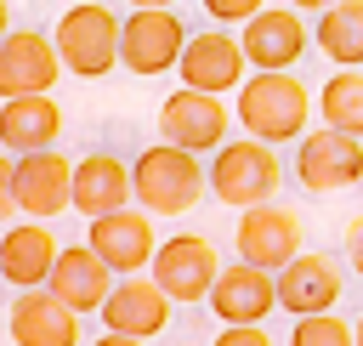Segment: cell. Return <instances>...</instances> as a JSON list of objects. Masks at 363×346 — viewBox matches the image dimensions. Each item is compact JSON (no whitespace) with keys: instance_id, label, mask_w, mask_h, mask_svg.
<instances>
[{"instance_id":"obj_1","label":"cell","mask_w":363,"mask_h":346,"mask_svg":"<svg viewBox=\"0 0 363 346\" xmlns=\"http://www.w3.org/2000/svg\"><path fill=\"white\" fill-rule=\"evenodd\" d=\"M238 125L244 136L278 147V142H301L306 136V119H312V91L295 79V74H250L238 85Z\"/></svg>"},{"instance_id":"obj_2","label":"cell","mask_w":363,"mask_h":346,"mask_svg":"<svg viewBox=\"0 0 363 346\" xmlns=\"http://www.w3.org/2000/svg\"><path fill=\"white\" fill-rule=\"evenodd\" d=\"M130 199L147 216H187L204 199V164L170 142H153L130 164Z\"/></svg>"},{"instance_id":"obj_3","label":"cell","mask_w":363,"mask_h":346,"mask_svg":"<svg viewBox=\"0 0 363 346\" xmlns=\"http://www.w3.org/2000/svg\"><path fill=\"white\" fill-rule=\"evenodd\" d=\"M57 62L79 79H102L119 68V11L102 0H79L57 17Z\"/></svg>"},{"instance_id":"obj_4","label":"cell","mask_w":363,"mask_h":346,"mask_svg":"<svg viewBox=\"0 0 363 346\" xmlns=\"http://www.w3.org/2000/svg\"><path fill=\"white\" fill-rule=\"evenodd\" d=\"M278 182H284V164H278V153H272L267 142H255V136H227V142L216 147L210 170H204V187H210L221 204H233V210L267 204V199L278 193Z\"/></svg>"},{"instance_id":"obj_5","label":"cell","mask_w":363,"mask_h":346,"mask_svg":"<svg viewBox=\"0 0 363 346\" xmlns=\"http://www.w3.org/2000/svg\"><path fill=\"white\" fill-rule=\"evenodd\" d=\"M147 267H153L147 278L164 289V301L193 306V301L210 295V284H216V272H221V255H216L210 238H199V233H176V238H159V250H153Z\"/></svg>"},{"instance_id":"obj_6","label":"cell","mask_w":363,"mask_h":346,"mask_svg":"<svg viewBox=\"0 0 363 346\" xmlns=\"http://www.w3.org/2000/svg\"><path fill=\"white\" fill-rule=\"evenodd\" d=\"M306 45H312V34H306L301 11H289V6H261L238 28V51L255 74H289L306 57Z\"/></svg>"},{"instance_id":"obj_7","label":"cell","mask_w":363,"mask_h":346,"mask_svg":"<svg viewBox=\"0 0 363 346\" xmlns=\"http://www.w3.org/2000/svg\"><path fill=\"white\" fill-rule=\"evenodd\" d=\"M227 102L221 96H204V91H187V85H176L164 102H159V136L170 142V147H182V153H216L221 142H227Z\"/></svg>"},{"instance_id":"obj_8","label":"cell","mask_w":363,"mask_h":346,"mask_svg":"<svg viewBox=\"0 0 363 346\" xmlns=\"http://www.w3.org/2000/svg\"><path fill=\"white\" fill-rule=\"evenodd\" d=\"M238 261L244 267H261V272H284L295 255H301V216L289 210V204H250L244 216H238Z\"/></svg>"},{"instance_id":"obj_9","label":"cell","mask_w":363,"mask_h":346,"mask_svg":"<svg viewBox=\"0 0 363 346\" xmlns=\"http://www.w3.org/2000/svg\"><path fill=\"white\" fill-rule=\"evenodd\" d=\"M295 176L306 193H340V187H357L363 182V142L346 136V130H306L295 142Z\"/></svg>"},{"instance_id":"obj_10","label":"cell","mask_w":363,"mask_h":346,"mask_svg":"<svg viewBox=\"0 0 363 346\" xmlns=\"http://www.w3.org/2000/svg\"><path fill=\"white\" fill-rule=\"evenodd\" d=\"M176 74H182L187 91L227 96V91H238L250 79V62H244V51H238V40L227 28H199V34H187L182 57H176Z\"/></svg>"},{"instance_id":"obj_11","label":"cell","mask_w":363,"mask_h":346,"mask_svg":"<svg viewBox=\"0 0 363 346\" xmlns=\"http://www.w3.org/2000/svg\"><path fill=\"white\" fill-rule=\"evenodd\" d=\"M85 250H91L108 272L136 278V272L153 261V250H159L153 216H147V210H136V204H125V210H113V216H96V221H91V233H85Z\"/></svg>"},{"instance_id":"obj_12","label":"cell","mask_w":363,"mask_h":346,"mask_svg":"<svg viewBox=\"0 0 363 346\" xmlns=\"http://www.w3.org/2000/svg\"><path fill=\"white\" fill-rule=\"evenodd\" d=\"M182 45H187V28H182L176 11H130V17H119V68H130L142 79L176 68Z\"/></svg>"},{"instance_id":"obj_13","label":"cell","mask_w":363,"mask_h":346,"mask_svg":"<svg viewBox=\"0 0 363 346\" xmlns=\"http://www.w3.org/2000/svg\"><path fill=\"white\" fill-rule=\"evenodd\" d=\"M57 74H62L57 45L40 28H11L0 40V102H11V96H45L57 85Z\"/></svg>"},{"instance_id":"obj_14","label":"cell","mask_w":363,"mask_h":346,"mask_svg":"<svg viewBox=\"0 0 363 346\" xmlns=\"http://www.w3.org/2000/svg\"><path fill=\"white\" fill-rule=\"evenodd\" d=\"M272 289H278V306L295 312V318H312V312H335L346 278L335 267V255H318V250H301L284 272H272Z\"/></svg>"},{"instance_id":"obj_15","label":"cell","mask_w":363,"mask_h":346,"mask_svg":"<svg viewBox=\"0 0 363 346\" xmlns=\"http://www.w3.org/2000/svg\"><path fill=\"white\" fill-rule=\"evenodd\" d=\"M68 182H74V164L62 153H23L11 159V193H17V210L28 221H51L68 210Z\"/></svg>"},{"instance_id":"obj_16","label":"cell","mask_w":363,"mask_h":346,"mask_svg":"<svg viewBox=\"0 0 363 346\" xmlns=\"http://www.w3.org/2000/svg\"><path fill=\"white\" fill-rule=\"evenodd\" d=\"M102 323H108V335H130V340H147V335H164V323H170V301H164V289L153 284V278H119L108 295H102Z\"/></svg>"},{"instance_id":"obj_17","label":"cell","mask_w":363,"mask_h":346,"mask_svg":"<svg viewBox=\"0 0 363 346\" xmlns=\"http://www.w3.org/2000/svg\"><path fill=\"white\" fill-rule=\"evenodd\" d=\"M204 301H210V312L221 318V329H238V323H261V318L278 306V289H272V272L233 261V267L216 272V284H210Z\"/></svg>"},{"instance_id":"obj_18","label":"cell","mask_w":363,"mask_h":346,"mask_svg":"<svg viewBox=\"0 0 363 346\" xmlns=\"http://www.w3.org/2000/svg\"><path fill=\"white\" fill-rule=\"evenodd\" d=\"M125 204H130V164L119 153H85L74 164V182H68V210L96 221V216H113Z\"/></svg>"},{"instance_id":"obj_19","label":"cell","mask_w":363,"mask_h":346,"mask_svg":"<svg viewBox=\"0 0 363 346\" xmlns=\"http://www.w3.org/2000/svg\"><path fill=\"white\" fill-rule=\"evenodd\" d=\"M113 289V272L85 250V244H68V250H57V261H51V278H45V295L51 301H62L68 312H96L102 306V295Z\"/></svg>"},{"instance_id":"obj_20","label":"cell","mask_w":363,"mask_h":346,"mask_svg":"<svg viewBox=\"0 0 363 346\" xmlns=\"http://www.w3.org/2000/svg\"><path fill=\"white\" fill-rule=\"evenodd\" d=\"M51 261H57V238H51L45 221H11L6 227V238H0V278L11 289H45Z\"/></svg>"},{"instance_id":"obj_21","label":"cell","mask_w":363,"mask_h":346,"mask_svg":"<svg viewBox=\"0 0 363 346\" xmlns=\"http://www.w3.org/2000/svg\"><path fill=\"white\" fill-rule=\"evenodd\" d=\"M11 346H79V312L45 289H23L11 301Z\"/></svg>"},{"instance_id":"obj_22","label":"cell","mask_w":363,"mask_h":346,"mask_svg":"<svg viewBox=\"0 0 363 346\" xmlns=\"http://www.w3.org/2000/svg\"><path fill=\"white\" fill-rule=\"evenodd\" d=\"M57 130H62V108H57V96L45 91V96H11L6 108H0V147L6 153H45L51 142H57Z\"/></svg>"},{"instance_id":"obj_23","label":"cell","mask_w":363,"mask_h":346,"mask_svg":"<svg viewBox=\"0 0 363 346\" xmlns=\"http://www.w3.org/2000/svg\"><path fill=\"white\" fill-rule=\"evenodd\" d=\"M318 51L340 68H363V0H340L318 11Z\"/></svg>"},{"instance_id":"obj_24","label":"cell","mask_w":363,"mask_h":346,"mask_svg":"<svg viewBox=\"0 0 363 346\" xmlns=\"http://www.w3.org/2000/svg\"><path fill=\"white\" fill-rule=\"evenodd\" d=\"M318 119L363 142V68H335L318 91Z\"/></svg>"},{"instance_id":"obj_25","label":"cell","mask_w":363,"mask_h":346,"mask_svg":"<svg viewBox=\"0 0 363 346\" xmlns=\"http://www.w3.org/2000/svg\"><path fill=\"white\" fill-rule=\"evenodd\" d=\"M289 346H352V323H340L335 312L295 318V329H289Z\"/></svg>"},{"instance_id":"obj_26","label":"cell","mask_w":363,"mask_h":346,"mask_svg":"<svg viewBox=\"0 0 363 346\" xmlns=\"http://www.w3.org/2000/svg\"><path fill=\"white\" fill-rule=\"evenodd\" d=\"M261 6H267V0H204V11H210L216 23H238V28H244Z\"/></svg>"},{"instance_id":"obj_27","label":"cell","mask_w":363,"mask_h":346,"mask_svg":"<svg viewBox=\"0 0 363 346\" xmlns=\"http://www.w3.org/2000/svg\"><path fill=\"white\" fill-rule=\"evenodd\" d=\"M216 346H272V335H267L261 323H238V329H221Z\"/></svg>"},{"instance_id":"obj_28","label":"cell","mask_w":363,"mask_h":346,"mask_svg":"<svg viewBox=\"0 0 363 346\" xmlns=\"http://www.w3.org/2000/svg\"><path fill=\"white\" fill-rule=\"evenodd\" d=\"M17 193H11V153H0V221H11Z\"/></svg>"},{"instance_id":"obj_29","label":"cell","mask_w":363,"mask_h":346,"mask_svg":"<svg viewBox=\"0 0 363 346\" xmlns=\"http://www.w3.org/2000/svg\"><path fill=\"white\" fill-rule=\"evenodd\" d=\"M346 255H352V267H357V278H363V216L346 227Z\"/></svg>"},{"instance_id":"obj_30","label":"cell","mask_w":363,"mask_h":346,"mask_svg":"<svg viewBox=\"0 0 363 346\" xmlns=\"http://www.w3.org/2000/svg\"><path fill=\"white\" fill-rule=\"evenodd\" d=\"M91 346H147V340H130V335H96Z\"/></svg>"},{"instance_id":"obj_31","label":"cell","mask_w":363,"mask_h":346,"mask_svg":"<svg viewBox=\"0 0 363 346\" xmlns=\"http://www.w3.org/2000/svg\"><path fill=\"white\" fill-rule=\"evenodd\" d=\"M329 6H340V0H289V11H329Z\"/></svg>"},{"instance_id":"obj_32","label":"cell","mask_w":363,"mask_h":346,"mask_svg":"<svg viewBox=\"0 0 363 346\" xmlns=\"http://www.w3.org/2000/svg\"><path fill=\"white\" fill-rule=\"evenodd\" d=\"M125 6H130V11H170L176 0H125Z\"/></svg>"},{"instance_id":"obj_33","label":"cell","mask_w":363,"mask_h":346,"mask_svg":"<svg viewBox=\"0 0 363 346\" xmlns=\"http://www.w3.org/2000/svg\"><path fill=\"white\" fill-rule=\"evenodd\" d=\"M6 34H11V6L0 0V40H6Z\"/></svg>"},{"instance_id":"obj_34","label":"cell","mask_w":363,"mask_h":346,"mask_svg":"<svg viewBox=\"0 0 363 346\" xmlns=\"http://www.w3.org/2000/svg\"><path fill=\"white\" fill-rule=\"evenodd\" d=\"M352 346H363V318H357V323H352Z\"/></svg>"}]
</instances>
